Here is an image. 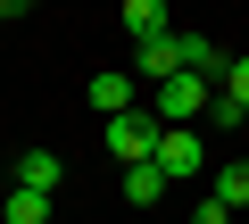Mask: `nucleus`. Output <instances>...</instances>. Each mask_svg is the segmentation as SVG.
Wrapping results in <instances>:
<instances>
[{
  "mask_svg": "<svg viewBox=\"0 0 249 224\" xmlns=\"http://www.w3.org/2000/svg\"><path fill=\"white\" fill-rule=\"evenodd\" d=\"M150 166H158L166 183H191V174H208V141H199V125H166Z\"/></svg>",
  "mask_w": 249,
  "mask_h": 224,
  "instance_id": "obj_1",
  "label": "nucleus"
},
{
  "mask_svg": "<svg viewBox=\"0 0 249 224\" xmlns=\"http://www.w3.org/2000/svg\"><path fill=\"white\" fill-rule=\"evenodd\" d=\"M158 133H166V125L150 117V108H133V117L108 125V158H116V166H150V158H158Z\"/></svg>",
  "mask_w": 249,
  "mask_h": 224,
  "instance_id": "obj_2",
  "label": "nucleus"
},
{
  "mask_svg": "<svg viewBox=\"0 0 249 224\" xmlns=\"http://www.w3.org/2000/svg\"><path fill=\"white\" fill-rule=\"evenodd\" d=\"M83 100H91V108H100V117L116 125V117H133V108H142L150 91H142L133 75H124V67H108V75H91V83H83Z\"/></svg>",
  "mask_w": 249,
  "mask_h": 224,
  "instance_id": "obj_3",
  "label": "nucleus"
},
{
  "mask_svg": "<svg viewBox=\"0 0 249 224\" xmlns=\"http://www.w3.org/2000/svg\"><path fill=\"white\" fill-rule=\"evenodd\" d=\"M175 75H183V25L133 50V83H150V91H158V83H175Z\"/></svg>",
  "mask_w": 249,
  "mask_h": 224,
  "instance_id": "obj_4",
  "label": "nucleus"
},
{
  "mask_svg": "<svg viewBox=\"0 0 249 224\" xmlns=\"http://www.w3.org/2000/svg\"><path fill=\"white\" fill-rule=\"evenodd\" d=\"M58 174H67V166H58V150H25V158L9 166V191H34V199H50V191H58Z\"/></svg>",
  "mask_w": 249,
  "mask_h": 224,
  "instance_id": "obj_5",
  "label": "nucleus"
},
{
  "mask_svg": "<svg viewBox=\"0 0 249 224\" xmlns=\"http://www.w3.org/2000/svg\"><path fill=\"white\" fill-rule=\"evenodd\" d=\"M116 25L133 34V50H142V42H158V34H175V17L158 9V0H124V9H116Z\"/></svg>",
  "mask_w": 249,
  "mask_h": 224,
  "instance_id": "obj_6",
  "label": "nucleus"
},
{
  "mask_svg": "<svg viewBox=\"0 0 249 224\" xmlns=\"http://www.w3.org/2000/svg\"><path fill=\"white\" fill-rule=\"evenodd\" d=\"M216 199H224L232 216L249 207V158H224V166H216Z\"/></svg>",
  "mask_w": 249,
  "mask_h": 224,
  "instance_id": "obj_7",
  "label": "nucleus"
},
{
  "mask_svg": "<svg viewBox=\"0 0 249 224\" xmlns=\"http://www.w3.org/2000/svg\"><path fill=\"white\" fill-rule=\"evenodd\" d=\"M124 199H133V207H158L166 199V174L158 166H124Z\"/></svg>",
  "mask_w": 249,
  "mask_h": 224,
  "instance_id": "obj_8",
  "label": "nucleus"
},
{
  "mask_svg": "<svg viewBox=\"0 0 249 224\" xmlns=\"http://www.w3.org/2000/svg\"><path fill=\"white\" fill-rule=\"evenodd\" d=\"M0 216H9V224H50V199H34V191H9V199H0Z\"/></svg>",
  "mask_w": 249,
  "mask_h": 224,
  "instance_id": "obj_9",
  "label": "nucleus"
},
{
  "mask_svg": "<svg viewBox=\"0 0 249 224\" xmlns=\"http://www.w3.org/2000/svg\"><path fill=\"white\" fill-rule=\"evenodd\" d=\"M216 91H224V100H241V108H249V58H232V67H224V83H216Z\"/></svg>",
  "mask_w": 249,
  "mask_h": 224,
  "instance_id": "obj_10",
  "label": "nucleus"
},
{
  "mask_svg": "<svg viewBox=\"0 0 249 224\" xmlns=\"http://www.w3.org/2000/svg\"><path fill=\"white\" fill-rule=\"evenodd\" d=\"M208 125H249V108H241V100H224V91H216V100H208Z\"/></svg>",
  "mask_w": 249,
  "mask_h": 224,
  "instance_id": "obj_11",
  "label": "nucleus"
},
{
  "mask_svg": "<svg viewBox=\"0 0 249 224\" xmlns=\"http://www.w3.org/2000/svg\"><path fill=\"white\" fill-rule=\"evenodd\" d=\"M191 224H232V207H224V199L208 191V199H191Z\"/></svg>",
  "mask_w": 249,
  "mask_h": 224,
  "instance_id": "obj_12",
  "label": "nucleus"
},
{
  "mask_svg": "<svg viewBox=\"0 0 249 224\" xmlns=\"http://www.w3.org/2000/svg\"><path fill=\"white\" fill-rule=\"evenodd\" d=\"M9 17H25V0H0V25H9Z\"/></svg>",
  "mask_w": 249,
  "mask_h": 224,
  "instance_id": "obj_13",
  "label": "nucleus"
}]
</instances>
